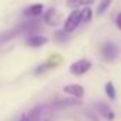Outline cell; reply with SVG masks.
<instances>
[{
	"label": "cell",
	"instance_id": "6da1fadb",
	"mask_svg": "<svg viewBox=\"0 0 121 121\" xmlns=\"http://www.w3.org/2000/svg\"><path fill=\"white\" fill-rule=\"evenodd\" d=\"M100 53H101V57L105 61L112 63V61H115V58L120 54V48H118L117 44H114L111 41H104L100 47Z\"/></svg>",
	"mask_w": 121,
	"mask_h": 121
},
{
	"label": "cell",
	"instance_id": "7a4b0ae2",
	"mask_svg": "<svg viewBox=\"0 0 121 121\" xmlns=\"http://www.w3.org/2000/svg\"><path fill=\"white\" fill-rule=\"evenodd\" d=\"M81 23V10H73L70 14H69V17L66 19V22H64V29L63 30H66L67 33H71V31H74L77 27H78V24Z\"/></svg>",
	"mask_w": 121,
	"mask_h": 121
},
{
	"label": "cell",
	"instance_id": "3957f363",
	"mask_svg": "<svg viewBox=\"0 0 121 121\" xmlns=\"http://www.w3.org/2000/svg\"><path fill=\"white\" fill-rule=\"evenodd\" d=\"M91 69V63L86 58H81V60H77L74 61L71 66H70V73L74 74V76H83L86 74L88 70Z\"/></svg>",
	"mask_w": 121,
	"mask_h": 121
},
{
	"label": "cell",
	"instance_id": "277c9868",
	"mask_svg": "<svg viewBox=\"0 0 121 121\" xmlns=\"http://www.w3.org/2000/svg\"><path fill=\"white\" fill-rule=\"evenodd\" d=\"M29 121H50L48 107L47 105H39L34 110H31V112L29 115Z\"/></svg>",
	"mask_w": 121,
	"mask_h": 121
},
{
	"label": "cell",
	"instance_id": "5b68a950",
	"mask_svg": "<svg viewBox=\"0 0 121 121\" xmlns=\"http://www.w3.org/2000/svg\"><path fill=\"white\" fill-rule=\"evenodd\" d=\"M44 22L47 23V26H51V27L58 26V24H60V13H58L54 7L48 9V10L44 13Z\"/></svg>",
	"mask_w": 121,
	"mask_h": 121
},
{
	"label": "cell",
	"instance_id": "8992f818",
	"mask_svg": "<svg viewBox=\"0 0 121 121\" xmlns=\"http://www.w3.org/2000/svg\"><path fill=\"white\" fill-rule=\"evenodd\" d=\"M22 27V31L23 33H27V34H36V31L37 30H40V22L37 20V17H34V19H29L24 24H22L20 26Z\"/></svg>",
	"mask_w": 121,
	"mask_h": 121
},
{
	"label": "cell",
	"instance_id": "52a82bcc",
	"mask_svg": "<svg viewBox=\"0 0 121 121\" xmlns=\"http://www.w3.org/2000/svg\"><path fill=\"white\" fill-rule=\"evenodd\" d=\"M43 13V4L41 3H34V4H30L29 7H26L23 10V14L29 19H34V17H39L40 14Z\"/></svg>",
	"mask_w": 121,
	"mask_h": 121
},
{
	"label": "cell",
	"instance_id": "ba28073f",
	"mask_svg": "<svg viewBox=\"0 0 121 121\" xmlns=\"http://www.w3.org/2000/svg\"><path fill=\"white\" fill-rule=\"evenodd\" d=\"M63 90H64V93H67V94H70V95H73L76 98H81L84 95V88L80 84H69Z\"/></svg>",
	"mask_w": 121,
	"mask_h": 121
},
{
	"label": "cell",
	"instance_id": "9c48e42d",
	"mask_svg": "<svg viewBox=\"0 0 121 121\" xmlns=\"http://www.w3.org/2000/svg\"><path fill=\"white\" fill-rule=\"evenodd\" d=\"M47 43V37L44 36H39V34H31L27 37L26 40V44L30 46V47H41Z\"/></svg>",
	"mask_w": 121,
	"mask_h": 121
},
{
	"label": "cell",
	"instance_id": "30bf717a",
	"mask_svg": "<svg viewBox=\"0 0 121 121\" xmlns=\"http://www.w3.org/2000/svg\"><path fill=\"white\" fill-rule=\"evenodd\" d=\"M97 108H98L100 114H101L105 120L112 121V120L115 118V114H114V111L111 110V107H110L108 104H105V103H98V104H97Z\"/></svg>",
	"mask_w": 121,
	"mask_h": 121
},
{
	"label": "cell",
	"instance_id": "8fae6325",
	"mask_svg": "<svg viewBox=\"0 0 121 121\" xmlns=\"http://www.w3.org/2000/svg\"><path fill=\"white\" fill-rule=\"evenodd\" d=\"M80 104V101L77 98H66V100H60L57 103H54V107L61 108V107H69V105H77Z\"/></svg>",
	"mask_w": 121,
	"mask_h": 121
},
{
	"label": "cell",
	"instance_id": "7c38bea8",
	"mask_svg": "<svg viewBox=\"0 0 121 121\" xmlns=\"http://www.w3.org/2000/svg\"><path fill=\"white\" fill-rule=\"evenodd\" d=\"M69 7H78V6H88L93 4L94 0H66Z\"/></svg>",
	"mask_w": 121,
	"mask_h": 121
},
{
	"label": "cell",
	"instance_id": "4fadbf2b",
	"mask_svg": "<svg viewBox=\"0 0 121 121\" xmlns=\"http://www.w3.org/2000/svg\"><path fill=\"white\" fill-rule=\"evenodd\" d=\"M111 2H112V0H101V3H100L98 7H97V14H98V16H103V14L108 10V7L111 6Z\"/></svg>",
	"mask_w": 121,
	"mask_h": 121
},
{
	"label": "cell",
	"instance_id": "5bb4252c",
	"mask_svg": "<svg viewBox=\"0 0 121 121\" xmlns=\"http://www.w3.org/2000/svg\"><path fill=\"white\" fill-rule=\"evenodd\" d=\"M91 19H93V12H91V9H90V7H84V9L81 10V22H83V23H88Z\"/></svg>",
	"mask_w": 121,
	"mask_h": 121
},
{
	"label": "cell",
	"instance_id": "9a60e30c",
	"mask_svg": "<svg viewBox=\"0 0 121 121\" xmlns=\"http://www.w3.org/2000/svg\"><path fill=\"white\" fill-rule=\"evenodd\" d=\"M105 94L108 95L110 100H115V87H114V84L111 81H108L105 84Z\"/></svg>",
	"mask_w": 121,
	"mask_h": 121
},
{
	"label": "cell",
	"instance_id": "2e32d148",
	"mask_svg": "<svg viewBox=\"0 0 121 121\" xmlns=\"http://www.w3.org/2000/svg\"><path fill=\"white\" fill-rule=\"evenodd\" d=\"M69 34L70 33H67L66 30H58L54 33V39L57 41H66V40H69Z\"/></svg>",
	"mask_w": 121,
	"mask_h": 121
},
{
	"label": "cell",
	"instance_id": "e0dca14e",
	"mask_svg": "<svg viewBox=\"0 0 121 121\" xmlns=\"http://www.w3.org/2000/svg\"><path fill=\"white\" fill-rule=\"evenodd\" d=\"M115 26L120 29V31H121V12L115 16Z\"/></svg>",
	"mask_w": 121,
	"mask_h": 121
},
{
	"label": "cell",
	"instance_id": "ac0fdd59",
	"mask_svg": "<svg viewBox=\"0 0 121 121\" xmlns=\"http://www.w3.org/2000/svg\"><path fill=\"white\" fill-rule=\"evenodd\" d=\"M20 121H29V117H27V115H22Z\"/></svg>",
	"mask_w": 121,
	"mask_h": 121
}]
</instances>
